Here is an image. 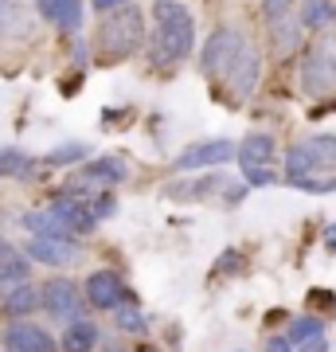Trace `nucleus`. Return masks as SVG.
I'll return each instance as SVG.
<instances>
[{
	"label": "nucleus",
	"mask_w": 336,
	"mask_h": 352,
	"mask_svg": "<svg viewBox=\"0 0 336 352\" xmlns=\"http://www.w3.org/2000/svg\"><path fill=\"white\" fill-rule=\"evenodd\" d=\"M298 352H328V337H313L305 344H298Z\"/></svg>",
	"instance_id": "32"
},
{
	"label": "nucleus",
	"mask_w": 336,
	"mask_h": 352,
	"mask_svg": "<svg viewBox=\"0 0 336 352\" xmlns=\"http://www.w3.org/2000/svg\"><path fill=\"white\" fill-rule=\"evenodd\" d=\"M27 274H32V258L8 243H0V286H20V282H27Z\"/></svg>",
	"instance_id": "15"
},
{
	"label": "nucleus",
	"mask_w": 336,
	"mask_h": 352,
	"mask_svg": "<svg viewBox=\"0 0 336 352\" xmlns=\"http://www.w3.org/2000/svg\"><path fill=\"white\" fill-rule=\"evenodd\" d=\"M98 325L94 321H82V317H75V321H67V333L59 337V349L63 352H94L98 349Z\"/></svg>",
	"instance_id": "14"
},
{
	"label": "nucleus",
	"mask_w": 336,
	"mask_h": 352,
	"mask_svg": "<svg viewBox=\"0 0 336 352\" xmlns=\"http://www.w3.org/2000/svg\"><path fill=\"white\" fill-rule=\"evenodd\" d=\"M243 47H247V36H243V32L219 28V32L208 36V43H203V51H199V71H203L208 78H219V82H223V75L231 71V63L238 59Z\"/></svg>",
	"instance_id": "4"
},
{
	"label": "nucleus",
	"mask_w": 336,
	"mask_h": 352,
	"mask_svg": "<svg viewBox=\"0 0 336 352\" xmlns=\"http://www.w3.org/2000/svg\"><path fill=\"white\" fill-rule=\"evenodd\" d=\"M90 212L98 215V219L102 215H113V196H98V200L90 204Z\"/></svg>",
	"instance_id": "30"
},
{
	"label": "nucleus",
	"mask_w": 336,
	"mask_h": 352,
	"mask_svg": "<svg viewBox=\"0 0 336 352\" xmlns=\"http://www.w3.org/2000/svg\"><path fill=\"white\" fill-rule=\"evenodd\" d=\"M289 4H293V0H262V8H266V16H270V20H274V16H282Z\"/></svg>",
	"instance_id": "31"
},
{
	"label": "nucleus",
	"mask_w": 336,
	"mask_h": 352,
	"mask_svg": "<svg viewBox=\"0 0 336 352\" xmlns=\"http://www.w3.org/2000/svg\"><path fill=\"white\" fill-rule=\"evenodd\" d=\"M258 78H262V59H258V51L247 43V47L238 51V59L231 63V71L223 75L231 102H247L254 94V87H258Z\"/></svg>",
	"instance_id": "7"
},
{
	"label": "nucleus",
	"mask_w": 336,
	"mask_h": 352,
	"mask_svg": "<svg viewBox=\"0 0 336 352\" xmlns=\"http://www.w3.org/2000/svg\"><path fill=\"white\" fill-rule=\"evenodd\" d=\"M235 141L227 138H215V141H199V145H192V149H184L180 157L172 161L176 173H188V168H212V164H227L235 161Z\"/></svg>",
	"instance_id": "8"
},
{
	"label": "nucleus",
	"mask_w": 336,
	"mask_h": 352,
	"mask_svg": "<svg viewBox=\"0 0 336 352\" xmlns=\"http://www.w3.org/2000/svg\"><path fill=\"white\" fill-rule=\"evenodd\" d=\"M39 16L51 20L59 32H78L82 28V0H39Z\"/></svg>",
	"instance_id": "13"
},
{
	"label": "nucleus",
	"mask_w": 336,
	"mask_h": 352,
	"mask_svg": "<svg viewBox=\"0 0 336 352\" xmlns=\"http://www.w3.org/2000/svg\"><path fill=\"white\" fill-rule=\"evenodd\" d=\"M328 24H336L333 0H305L301 4V28H328Z\"/></svg>",
	"instance_id": "20"
},
{
	"label": "nucleus",
	"mask_w": 336,
	"mask_h": 352,
	"mask_svg": "<svg viewBox=\"0 0 336 352\" xmlns=\"http://www.w3.org/2000/svg\"><path fill=\"white\" fill-rule=\"evenodd\" d=\"M196 47V20L184 0H153V63L176 67Z\"/></svg>",
	"instance_id": "1"
},
{
	"label": "nucleus",
	"mask_w": 336,
	"mask_h": 352,
	"mask_svg": "<svg viewBox=\"0 0 336 352\" xmlns=\"http://www.w3.org/2000/svg\"><path fill=\"white\" fill-rule=\"evenodd\" d=\"M98 28V55L102 59H129V55H137L141 43H145V16L141 8L133 4H122V8H113V12H102Z\"/></svg>",
	"instance_id": "2"
},
{
	"label": "nucleus",
	"mask_w": 336,
	"mask_h": 352,
	"mask_svg": "<svg viewBox=\"0 0 336 352\" xmlns=\"http://www.w3.org/2000/svg\"><path fill=\"white\" fill-rule=\"evenodd\" d=\"M141 352H153V349H141Z\"/></svg>",
	"instance_id": "37"
},
{
	"label": "nucleus",
	"mask_w": 336,
	"mask_h": 352,
	"mask_svg": "<svg viewBox=\"0 0 336 352\" xmlns=\"http://www.w3.org/2000/svg\"><path fill=\"white\" fill-rule=\"evenodd\" d=\"M266 352H293V344H289L286 337H270L266 340Z\"/></svg>",
	"instance_id": "33"
},
{
	"label": "nucleus",
	"mask_w": 336,
	"mask_h": 352,
	"mask_svg": "<svg viewBox=\"0 0 336 352\" xmlns=\"http://www.w3.org/2000/svg\"><path fill=\"white\" fill-rule=\"evenodd\" d=\"M32 173V157L20 149H0V176H27Z\"/></svg>",
	"instance_id": "24"
},
{
	"label": "nucleus",
	"mask_w": 336,
	"mask_h": 352,
	"mask_svg": "<svg viewBox=\"0 0 336 352\" xmlns=\"http://www.w3.org/2000/svg\"><path fill=\"white\" fill-rule=\"evenodd\" d=\"M87 302L94 309H117L125 302V282L113 270H94L87 278Z\"/></svg>",
	"instance_id": "11"
},
{
	"label": "nucleus",
	"mask_w": 336,
	"mask_h": 352,
	"mask_svg": "<svg viewBox=\"0 0 336 352\" xmlns=\"http://www.w3.org/2000/svg\"><path fill=\"white\" fill-rule=\"evenodd\" d=\"M125 176H129V168H125V161H117V157H98V161H90L87 168H82V180H90V184H106V188L122 184Z\"/></svg>",
	"instance_id": "16"
},
{
	"label": "nucleus",
	"mask_w": 336,
	"mask_h": 352,
	"mask_svg": "<svg viewBox=\"0 0 336 352\" xmlns=\"http://www.w3.org/2000/svg\"><path fill=\"white\" fill-rule=\"evenodd\" d=\"M305 98H336V55L328 47H309L301 59Z\"/></svg>",
	"instance_id": "5"
},
{
	"label": "nucleus",
	"mask_w": 336,
	"mask_h": 352,
	"mask_svg": "<svg viewBox=\"0 0 336 352\" xmlns=\"http://www.w3.org/2000/svg\"><path fill=\"white\" fill-rule=\"evenodd\" d=\"M227 180H231V176L208 173V176H199V180H192V184H172L168 196H172V200H199V196H215L219 188H227Z\"/></svg>",
	"instance_id": "18"
},
{
	"label": "nucleus",
	"mask_w": 336,
	"mask_h": 352,
	"mask_svg": "<svg viewBox=\"0 0 336 352\" xmlns=\"http://www.w3.org/2000/svg\"><path fill=\"white\" fill-rule=\"evenodd\" d=\"M55 219H59L71 235H82V231H90V227L98 223V215L90 212V204H82V200H75V196H63V200H55L47 208Z\"/></svg>",
	"instance_id": "12"
},
{
	"label": "nucleus",
	"mask_w": 336,
	"mask_h": 352,
	"mask_svg": "<svg viewBox=\"0 0 336 352\" xmlns=\"http://www.w3.org/2000/svg\"><path fill=\"white\" fill-rule=\"evenodd\" d=\"M24 254L43 266H67V263H75L78 247H75V235H32Z\"/></svg>",
	"instance_id": "9"
},
{
	"label": "nucleus",
	"mask_w": 336,
	"mask_h": 352,
	"mask_svg": "<svg viewBox=\"0 0 336 352\" xmlns=\"http://www.w3.org/2000/svg\"><path fill=\"white\" fill-rule=\"evenodd\" d=\"M238 270H247V254L235 251V247L215 258V274H238Z\"/></svg>",
	"instance_id": "27"
},
{
	"label": "nucleus",
	"mask_w": 336,
	"mask_h": 352,
	"mask_svg": "<svg viewBox=\"0 0 336 352\" xmlns=\"http://www.w3.org/2000/svg\"><path fill=\"white\" fill-rule=\"evenodd\" d=\"M87 157V145H78V141H71V145H59L55 153H47V164H75Z\"/></svg>",
	"instance_id": "28"
},
{
	"label": "nucleus",
	"mask_w": 336,
	"mask_h": 352,
	"mask_svg": "<svg viewBox=\"0 0 336 352\" xmlns=\"http://www.w3.org/2000/svg\"><path fill=\"white\" fill-rule=\"evenodd\" d=\"M298 39H301L298 20H286V12L274 16V47H278V55H282V51H293L298 47Z\"/></svg>",
	"instance_id": "22"
},
{
	"label": "nucleus",
	"mask_w": 336,
	"mask_h": 352,
	"mask_svg": "<svg viewBox=\"0 0 336 352\" xmlns=\"http://www.w3.org/2000/svg\"><path fill=\"white\" fill-rule=\"evenodd\" d=\"M4 352H55V337L32 321H12L4 329Z\"/></svg>",
	"instance_id": "10"
},
{
	"label": "nucleus",
	"mask_w": 336,
	"mask_h": 352,
	"mask_svg": "<svg viewBox=\"0 0 336 352\" xmlns=\"http://www.w3.org/2000/svg\"><path fill=\"white\" fill-rule=\"evenodd\" d=\"M24 227L32 231V235H71V231H67V227H63L47 208H43V212H27L24 215Z\"/></svg>",
	"instance_id": "23"
},
{
	"label": "nucleus",
	"mask_w": 336,
	"mask_h": 352,
	"mask_svg": "<svg viewBox=\"0 0 336 352\" xmlns=\"http://www.w3.org/2000/svg\"><path fill=\"white\" fill-rule=\"evenodd\" d=\"M313 337H324V321H321V317H293V321H289L286 340L293 344V349L305 344V340H313Z\"/></svg>",
	"instance_id": "21"
},
{
	"label": "nucleus",
	"mask_w": 336,
	"mask_h": 352,
	"mask_svg": "<svg viewBox=\"0 0 336 352\" xmlns=\"http://www.w3.org/2000/svg\"><path fill=\"white\" fill-rule=\"evenodd\" d=\"M39 305H43L55 321H75V317L82 314V294H78V286L71 278H51V282H43V289H39Z\"/></svg>",
	"instance_id": "6"
},
{
	"label": "nucleus",
	"mask_w": 336,
	"mask_h": 352,
	"mask_svg": "<svg viewBox=\"0 0 336 352\" xmlns=\"http://www.w3.org/2000/svg\"><path fill=\"white\" fill-rule=\"evenodd\" d=\"M235 157L243 164H270L278 157V145H274V138H270V133H247V141L238 145Z\"/></svg>",
	"instance_id": "17"
},
{
	"label": "nucleus",
	"mask_w": 336,
	"mask_h": 352,
	"mask_svg": "<svg viewBox=\"0 0 336 352\" xmlns=\"http://www.w3.org/2000/svg\"><path fill=\"white\" fill-rule=\"evenodd\" d=\"M328 168H336V138H328V133L301 141V145H293L286 153V180L289 184H298V180H305L313 173H328Z\"/></svg>",
	"instance_id": "3"
},
{
	"label": "nucleus",
	"mask_w": 336,
	"mask_h": 352,
	"mask_svg": "<svg viewBox=\"0 0 336 352\" xmlns=\"http://www.w3.org/2000/svg\"><path fill=\"white\" fill-rule=\"evenodd\" d=\"M243 184L247 188H270V184H278V173L270 164H243Z\"/></svg>",
	"instance_id": "25"
},
{
	"label": "nucleus",
	"mask_w": 336,
	"mask_h": 352,
	"mask_svg": "<svg viewBox=\"0 0 336 352\" xmlns=\"http://www.w3.org/2000/svg\"><path fill=\"white\" fill-rule=\"evenodd\" d=\"M324 247H328V251H336V227H328V231H324Z\"/></svg>",
	"instance_id": "35"
},
{
	"label": "nucleus",
	"mask_w": 336,
	"mask_h": 352,
	"mask_svg": "<svg viewBox=\"0 0 336 352\" xmlns=\"http://www.w3.org/2000/svg\"><path fill=\"white\" fill-rule=\"evenodd\" d=\"M238 352H243V349H238Z\"/></svg>",
	"instance_id": "38"
},
{
	"label": "nucleus",
	"mask_w": 336,
	"mask_h": 352,
	"mask_svg": "<svg viewBox=\"0 0 336 352\" xmlns=\"http://www.w3.org/2000/svg\"><path fill=\"white\" fill-rule=\"evenodd\" d=\"M113 321H117V329L129 333V337H141V333H145V317H141L133 305H117V309H113Z\"/></svg>",
	"instance_id": "26"
},
{
	"label": "nucleus",
	"mask_w": 336,
	"mask_h": 352,
	"mask_svg": "<svg viewBox=\"0 0 336 352\" xmlns=\"http://www.w3.org/2000/svg\"><path fill=\"white\" fill-rule=\"evenodd\" d=\"M90 4H94V12H113V8H122L129 0H90Z\"/></svg>",
	"instance_id": "34"
},
{
	"label": "nucleus",
	"mask_w": 336,
	"mask_h": 352,
	"mask_svg": "<svg viewBox=\"0 0 336 352\" xmlns=\"http://www.w3.org/2000/svg\"><path fill=\"white\" fill-rule=\"evenodd\" d=\"M32 309H39V289L27 286V282H20V286L4 298V314L8 317H27Z\"/></svg>",
	"instance_id": "19"
},
{
	"label": "nucleus",
	"mask_w": 336,
	"mask_h": 352,
	"mask_svg": "<svg viewBox=\"0 0 336 352\" xmlns=\"http://www.w3.org/2000/svg\"><path fill=\"white\" fill-rule=\"evenodd\" d=\"M106 352H125L122 344H106Z\"/></svg>",
	"instance_id": "36"
},
{
	"label": "nucleus",
	"mask_w": 336,
	"mask_h": 352,
	"mask_svg": "<svg viewBox=\"0 0 336 352\" xmlns=\"http://www.w3.org/2000/svg\"><path fill=\"white\" fill-rule=\"evenodd\" d=\"M293 188H301V192H317V196H324V192H336V180H313V176H305V180H298Z\"/></svg>",
	"instance_id": "29"
}]
</instances>
